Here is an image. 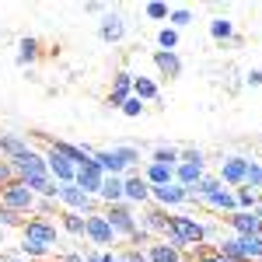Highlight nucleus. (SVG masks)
<instances>
[{
	"label": "nucleus",
	"mask_w": 262,
	"mask_h": 262,
	"mask_svg": "<svg viewBox=\"0 0 262 262\" xmlns=\"http://www.w3.org/2000/svg\"><path fill=\"white\" fill-rule=\"evenodd\" d=\"M150 161H154V164H168V168H175V164H179V147H158Z\"/></svg>",
	"instance_id": "obj_30"
},
{
	"label": "nucleus",
	"mask_w": 262,
	"mask_h": 262,
	"mask_svg": "<svg viewBox=\"0 0 262 262\" xmlns=\"http://www.w3.org/2000/svg\"><path fill=\"white\" fill-rule=\"evenodd\" d=\"M164 234H168V245H175V248H182V245H192V248H200L210 234H213V227H206V224H200L196 217H182V213H168V227H164Z\"/></svg>",
	"instance_id": "obj_1"
},
{
	"label": "nucleus",
	"mask_w": 262,
	"mask_h": 262,
	"mask_svg": "<svg viewBox=\"0 0 262 262\" xmlns=\"http://www.w3.org/2000/svg\"><path fill=\"white\" fill-rule=\"evenodd\" d=\"M185 25H192V11L189 7H175V11H168V28H185Z\"/></svg>",
	"instance_id": "obj_29"
},
{
	"label": "nucleus",
	"mask_w": 262,
	"mask_h": 262,
	"mask_svg": "<svg viewBox=\"0 0 262 262\" xmlns=\"http://www.w3.org/2000/svg\"><path fill=\"white\" fill-rule=\"evenodd\" d=\"M101 217L108 221V227L116 231V238H129L133 231H137V213H133V206L129 203H116V206H105L101 210Z\"/></svg>",
	"instance_id": "obj_4"
},
{
	"label": "nucleus",
	"mask_w": 262,
	"mask_h": 262,
	"mask_svg": "<svg viewBox=\"0 0 262 262\" xmlns=\"http://www.w3.org/2000/svg\"><path fill=\"white\" fill-rule=\"evenodd\" d=\"M101 182H105V171H101V164L91 158V161H84L81 168H77V175H74V185L81 189V192H88V196H98Z\"/></svg>",
	"instance_id": "obj_7"
},
{
	"label": "nucleus",
	"mask_w": 262,
	"mask_h": 262,
	"mask_svg": "<svg viewBox=\"0 0 262 262\" xmlns=\"http://www.w3.org/2000/svg\"><path fill=\"white\" fill-rule=\"evenodd\" d=\"M158 49L175 53V49H179V32H175V28H161V32H158Z\"/></svg>",
	"instance_id": "obj_33"
},
{
	"label": "nucleus",
	"mask_w": 262,
	"mask_h": 262,
	"mask_svg": "<svg viewBox=\"0 0 262 262\" xmlns=\"http://www.w3.org/2000/svg\"><path fill=\"white\" fill-rule=\"evenodd\" d=\"M32 147H28V140L25 137H18V133H0V158L4 161H18L21 154H28Z\"/></svg>",
	"instance_id": "obj_19"
},
{
	"label": "nucleus",
	"mask_w": 262,
	"mask_h": 262,
	"mask_svg": "<svg viewBox=\"0 0 262 262\" xmlns=\"http://www.w3.org/2000/svg\"><path fill=\"white\" fill-rule=\"evenodd\" d=\"M203 175H206V164H185V161L175 164V182H179L182 189H189V192L200 185Z\"/></svg>",
	"instance_id": "obj_20"
},
{
	"label": "nucleus",
	"mask_w": 262,
	"mask_h": 262,
	"mask_svg": "<svg viewBox=\"0 0 262 262\" xmlns=\"http://www.w3.org/2000/svg\"><path fill=\"white\" fill-rule=\"evenodd\" d=\"M49 147H53L56 154H63L74 168H81L84 161H91V158H95V150H91V147H77V143H67V140H53Z\"/></svg>",
	"instance_id": "obj_17"
},
{
	"label": "nucleus",
	"mask_w": 262,
	"mask_h": 262,
	"mask_svg": "<svg viewBox=\"0 0 262 262\" xmlns=\"http://www.w3.org/2000/svg\"><path fill=\"white\" fill-rule=\"evenodd\" d=\"M150 200H154V206H161V210H171V206L189 203V189H182L179 182H171V185H154V189H150Z\"/></svg>",
	"instance_id": "obj_9"
},
{
	"label": "nucleus",
	"mask_w": 262,
	"mask_h": 262,
	"mask_svg": "<svg viewBox=\"0 0 262 262\" xmlns=\"http://www.w3.org/2000/svg\"><path fill=\"white\" fill-rule=\"evenodd\" d=\"M21 213H14V210H7V206H0V227H21Z\"/></svg>",
	"instance_id": "obj_37"
},
{
	"label": "nucleus",
	"mask_w": 262,
	"mask_h": 262,
	"mask_svg": "<svg viewBox=\"0 0 262 262\" xmlns=\"http://www.w3.org/2000/svg\"><path fill=\"white\" fill-rule=\"evenodd\" d=\"M129 242H133V248H140V245H147V242H150V234H147V231H143L140 224H137V231L129 234Z\"/></svg>",
	"instance_id": "obj_43"
},
{
	"label": "nucleus",
	"mask_w": 262,
	"mask_h": 262,
	"mask_svg": "<svg viewBox=\"0 0 262 262\" xmlns=\"http://www.w3.org/2000/svg\"><path fill=\"white\" fill-rule=\"evenodd\" d=\"M0 262H18V259H0Z\"/></svg>",
	"instance_id": "obj_50"
},
{
	"label": "nucleus",
	"mask_w": 262,
	"mask_h": 262,
	"mask_svg": "<svg viewBox=\"0 0 262 262\" xmlns=\"http://www.w3.org/2000/svg\"><path fill=\"white\" fill-rule=\"evenodd\" d=\"M0 206H7V210H14V213H35V192L25 185V182H11V185H4L0 189Z\"/></svg>",
	"instance_id": "obj_2"
},
{
	"label": "nucleus",
	"mask_w": 262,
	"mask_h": 262,
	"mask_svg": "<svg viewBox=\"0 0 262 262\" xmlns=\"http://www.w3.org/2000/svg\"><path fill=\"white\" fill-rule=\"evenodd\" d=\"M95 161L101 164V171H105V175H119V179H126V171H129V168H126V161L119 158V150H116V147L95 150Z\"/></svg>",
	"instance_id": "obj_18"
},
{
	"label": "nucleus",
	"mask_w": 262,
	"mask_h": 262,
	"mask_svg": "<svg viewBox=\"0 0 262 262\" xmlns=\"http://www.w3.org/2000/svg\"><path fill=\"white\" fill-rule=\"evenodd\" d=\"M21 242L53 248V245H56V224H49L46 217H28V221L21 224Z\"/></svg>",
	"instance_id": "obj_3"
},
{
	"label": "nucleus",
	"mask_w": 262,
	"mask_h": 262,
	"mask_svg": "<svg viewBox=\"0 0 262 262\" xmlns=\"http://www.w3.org/2000/svg\"><path fill=\"white\" fill-rule=\"evenodd\" d=\"M234 203H238V210H255L259 192H255V189H248V185H238V189H234Z\"/></svg>",
	"instance_id": "obj_28"
},
{
	"label": "nucleus",
	"mask_w": 262,
	"mask_h": 262,
	"mask_svg": "<svg viewBox=\"0 0 262 262\" xmlns=\"http://www.w3.org/2000/svg\"><path fill=\"white\" fill-rule=\"evenodd\" d=\"M60 262H84V259H81V255H63Z\"/></svg>",
	"instance_id": "obj_48"
},
{
	"label": "nucleus",
	"mask_w": 262,
	"mask_h": 262,
	"mask_svg": "<svg viewBox=\"0 0 262 262\" xmlns=\"http://www.w3.org/2000/svg\"><path fill=\"white\" fill-rule=\"evenodd\" d=\"M116 150H119V158L126 161V168H129V171H133V168L140 164V150H137V147H129V143H119Z\"/></svg>",
	"instance_id": "obj_34"
},
{
	"label": "nucleus",
	"mask_w": 262,
	"mask_h": 262,
	"mask_svg": "<svg viewBox=\"0 0 262 262\" xmlns=\"http://www.w3.org/2000/svg\"><path fill=\"white\" fill-rule=\"evenodd\" d=\"M122 200L129 203V206H140V203H147V200H150V185L143 182L140 168L126 171V182H122Z\"/></svg>",
	"instance_id": "obj_8"
},
{
	"label": "nucleus",
	"mask_w": 262,
	"mask_h": 262,
	"mask_svg": "<svg viewBox=\"0 0 262 262\" xmlns=\"http://www.w3.org/2000/svg\"><path fill=\"white\" fill-rule=\"evenodd\" d=\"M179 161H185V164H206V158H203L200 147H182V150H179Z\"/></svg>",
	"instance_id": "obj_36"
},
{
	"label": "nucleus",
	"mask_w": 262,
	"mask_h": 262,
	"mask_svg": "<svg viewBox=\"0 0 262 262\" xmlns=\"http://www.w3.org/2000/svg\"><path fill=\"white\" fill-rule=\"evenodd\" d=\"M42 56V46L35 35H25V39H18V63L21 67H32V63Z\"/></svg>",
	"instance_id": "obj_24"
},
{
	"label": "nucleus",
	"mask_w": 262,
	"mask_h": 262,
	"mask_svg": "<svg viewBox=\"0 0 262 262\" xmlns=\"http://www.w3.org/2000/svg\"><path fill=\"white\" fill-rule=\"evenodd\" d=\"M133 98L158 101V98H161V91H158V84L150 81V77H133Z\"/></svg>",
	"instance_id": "obj_26"
},
{
	"label": "nucleus",
	"mask_w": 262,
	"mask_h": 262,
	"mask_svg": "<svg viewBox=\"0 0 262 262\" xmlns=\"http://www.w3.org/2000/svg\"><path fill=\"white\" fill-rule=\"evenodd\" d=\"M119 262H147V252H140V248H126L119 255Z\"/></svg>",
	"instance_id": "obj_42"
},
{
	"label": "nucleus",
	"mask_w": 262,
	"mask_h": 262,
	"mask_svg": "<svg viewBox=\"0 0 262 262\" xmlns=\"http://www.w3.org/2000/svg\"><path fill=\"white\" fill-rule=\"evenodd\" d=\"M56 203H60V200H49V196H35V213H39V217H49V213L56 210Z\"/></svg>",
	"instance_id": "obj_38"
},
{
	"label": "nucleus",
	"mask_w": 262,
	"mask_h": 262,
	"mask_svg": "<svg viewBox=\"0 0 262 262\" xmlns=\"http://www.w3.org/2000/svg\"><path fill=\"white\" fill-rule=\"evenodd\" d=\"M164 227H168V210L150 206V210L143 213V231H147V234H164Z\"/></svg>",
	"instance_id": "obj_25"
},
{
	"label": "nucleus",
	"mask_w": 262,
	"mask_h": 262,
	"mask_svg": "<svg viewBox=\"0 0 262 262\" xmlns=\"http://www.w3.org/2000/svg\"><path fill=\"white\" fill-rule=\"evenodd\" d=\"M196 262H227V259H224V255H217V248H213V252H200V255H196Z\"/></svg>",
	"instance_id": "obj_45"
},
{
	"label": "nucleus",
	"mask_w": 262,
	"mask_h": 262,
	"mask_svg": "<svg viewBox=\"0 0 262 262\" xmlns=\"http://www.w3.org/2000/svg\"><path fill=\"white\" fill-rule=\"evenodd\" d=\"M14 179H18V175H14V164L0 158V189H4V185H11Z\"/></svg>",
	"instance_id": "obj_40"
},
{
	"label": "nucleus",
	"mask_w": 262,
	"mask_h": 262,
	"mask_svg": "<svg viewBox=\"0 0 262 262\" xmlns=\"http://www.w3.org/2000/svg\"><path fill=\"white\" fill-rule=\"evenodd\" d=\"M245 171H248V158L231 154V158H224V161H221L217 179H221V185H227V189H238V185H245Z\"/></svg>",
	"instance_id": "obj_6"
},
{
	"label": "nucleus",
	"mask_w": 262,
	"mask_h": 262,
	"mask_svg": "<svg viewBox=\"0 0 262 262\" xmlns=\"http://www.w3.org/2000/svg\"><path fill=\"white\" fill-rule=\"evenodd\" d=\"M147 262H182V248L168 242H154L147 245Z\"/></svg>",
	"instance_id": "obj_23"
},
{
	"label": "nucleus",
	"mask_w": 262,
	"mask_h": 262,
	"mask_svg": "<svg viewBox=\"0 0 262 262\" xmlns=\"http://www.w3.org/2000/svg\"><path fill=\"white\" fill-rule=\"evenodd\" d=\"M245 185L262 192V164L259 161H248V171H245Z\"/></svg>",
	"instance_id": "obj_32"
},
{
	"label": "nucleus",
	"mask_w": 262,
	"mask_h": 262,
	"mask_svg": "<svg viewBox=\"0 0 262 262\" xmlns=\"http://www.w3.org/2000/svg\"><path fill=\"white\" fill-rule=\"evenodd\" d=\"M245 84H248V88H262V70H248V74H245Z\"/></svg>",
	"instance_id": "obj_44"
},
{
	"label": "nucleus",
	"mask_w": 262,
	"mask_h": 262,
	"mask_svg": "<svg viewBox=\"0 0 262 262\" xmlns=\"http://www.w3.org/2000/svg\"><path fill=\"white\" fill-rule=\"evenodd\" d=\"M84 262H105V255H84Z\"/></svg>",
	"instance_id": "obj_47"
},
{
	"label": "nucleus",
	"mask_w": 262,
	"mask_h": 262,
	"mask_svg": "<svg viewBox=\"0 0 262 262\" xmlns=\"http://www.w3.org/2000/svg\"><path fill=\"white\" fill-rule=\"evenodd\" d=\"M84 234L95 245H112L116 242V231L108 227V221H105L101 213H88V217H84Z\"/></svg>",
	"instance_id": "obj_13"
},
{
	"label": "nucleus",
	"mask_w": 262,
	"mask_h": 262,
	"mask_svg": "<svg viewBox=\"0 0 262 262\" xmlns=\"http://www.w3.org/2000/svg\"><path fill=\"white\" fill-rule=\"evenodd\" d=\"M46 168H49V179L56 182V185H70V182H74V175H77V168L67 161L63 154H56L53 147L46 150Z\"/></svg>",
	"instance_id": "obj_10"
},
{
	"label": "nucleus",
	"mask_w": 262,
	"mask_h": 262,
	"mask_svg": "<svg viewBox=\"0 0 262 262\" xmlns=\"http://www.w3.org/2000/svg\"><path fill=\"white\" fill-rule=\"evenodd\" d=\"M143 14H147L150 21H164V18H168V4H161V0H150V4L143 7Z\"/></svg>",
	"instance_id": "obj_35"
},
{
	"label": "nucleus",
	"mask_w": 262,
	"mask_h": 262,
	"mask_svg": "<svg viewBox=\"0 0 262 262\" xmlns=\"http://www.w3.org/2000/svg\"><path fill=\"white\" fill-rule=\"evenodd\" d=\"M122 182L119 175H105V182H101V189H98V200L105 203V206H116V203H126L122 200Z\"/></svg>",
	"instance_id": "obj_22"
},
{
	"label": "nucleus",
	"mask_w": 262,
	"mask_h": 262,
	"mask_svg": "<svg viewBox=\"0 0 262 262\" xmlns=\"http://www.w3.org/2000/svg\"><path fill=\"white\" fill-rule=\"evenodd\" d=\"M105 262H119V259H112V255H105Z\"/></svg>",
	"instance_id": "obj_49"
},
{
	"label": "nucleus",
	"mask_w": 262,
	"mask_h": 262,
	"mask_svg": "<svg viewBox=\"0 0 262 262\" xmlns=\"http://www.w3.org/2000/svg\"><path fill=\"white\" fill-rule=\"evenodd\" d=\"M21 252H25L28 259H46V255H49V248H42V245H32V242H21Z\"/></svg>",
	"instance_id": "obj_39"
},
{
	"label": "nucleus",
	"mask_w": 262,
	"mask_h": 262,
	"mask_svg": "<svg viewBox=\"0 0 262 262\" xmlns=\"http://www.w3.org/2000/svg\"><path fill=\"white\" fill-rule=\"evenodd\" d=\"M210 35H213L217 42L234 39V21H227V18H213V21H210Z\"/></svg>",
	"instance_id": "obj_27"
},
{
	"label": "nucleus",
	"mask_w": 262,
	"mask_h": 262,
	"mask_svg": "<svg viewBox=\"0 0 262 262\" xmlns=\"http://www.w3.org/2000/svg\"><path fill=\"white\" fill-rule=\"evenodd\" d=\"M143 182L154 189V185H171L175 182V168H168V164H154V161H147V168L140 171Z\"/></svg>",
	"instance_id": "obj_21"
},
{
	"label": "nucleus",
	"mask_w": 262,
	"mask_h": 262,
	"mask_svg": "<svg viewBox=\"0 0 262 262\" xmlns=\"http://www.w3.org/2000/svg\"><path fill=\"white\" fill-rule=\"evenodd\" d=\"M227 224H231L234 238H252V234H262V221L252 213V210H234V213L227 217Z\"/></svg>",
	"instance_id": "obj_12"
},
{
	"label": "nucleus",
	"mask_w": 262,
	"mask_h": 262,
	"mask_svg": "<svg viewBox=\"0 0 262 262\" xmlns=\"http://www.w3.org/2000/svg\"><path fill=\"white\" fill-rule=\"evenodd\" d=\"M252 213H255V217L262 221V192H259V203H255V210H252Z\"/></svg>",
	"instance_id": "obj_46"
},
{
	"label": "nucleus",
	"mask_w": 262,
	"mask_h": 262,
	"mask_svg": "<svg viewBox=\"0 0 262 262\" xmlns=\"http://www.w3.org/2000/svg\"><path fill=\"white\" fill-rule=\"evenodd\" d=\"M210 210H224V213H234L238 210V203H234V189H227V185H217V189H210L206 196H200Z\"/></svg>",
	"instance_id": "obj_15"
},
{
	"label": "nucleus",
	"mask_w": 262,
	"mask_h": 262,
	"mask_svg": "<svg viewBox=\"0 0 262 262\" xmlns=\"http://www.w3.org/2000/svg\"><path fill=\"white\" fill-rule=\"evenodd\" d=\"M133 98V74L129 70H119L112 77V91H108V105L112 108H122V101Z\"/></svg>",
	"instance_id": "obj_14"
},
{
	"label": "nucleus",
	"mask_w": 262,
	"mask_h": 262,
	"mask_svg": "<svg viewBox=\"0 0 262 262\" xmlns=\"http://www.w3.org/2000/svg\"><path fill=\"white\" fill-rule=\"evenodd\" d=\"M154 67H158V74H161V77H168V81L182 77V56H179V53L154 49Z\"/></svg>",
	"instance_id": "obj_16"
},
{
	"label": "nucleus",
	"mask_w": 262,
	"mask_h": 262,
	"mask_svg": "<svg viewBox=\"0 0 262 262\" xmlns=\"http://www.w3.org/2000/svg\"><path fill=\"white\" fill-rule=\"evenodd\" d=\"M98 39L108 42V46H116V42L126 39V21H122L119 11H108V14H101L98 21Z\"/></svg>",
	"instance_id": "obj_11"
},
{
	"label": "nucleus",
	"mask_w": 262,
	"mask_h": 262,
	"mask_svg": "<svg viewBox=\"0 0 262 262\" xmlns=\"http://www.w3.org/2000/svg\"><path fill=\"white\" fill-rule=\"evenodd\" d=\"M60 217H63V231H70V234H84V213L67 210V213H60Z\"/></svg>",
	"instance_id": "obj_31"
},
{
	"label": "nucleus",
	"mask_w": 262,
	"mask_h": 262,
	"mask_svg": "<svg viewBox=\"0 0 262 262\" xmlns=\"http://www.w3.org/2000/svg\"><path fill=\"white\" fill-rule=\"evenodd\" d=\"M122 112H126L129 119H137V116H143V101L140 98H126L122 101Z\"/></svg>",
	"instance_id": "obj_41"
},
{
	"label": "nucleus",
	"mask_w": 262,
	"mask_h": 262,
	"mask_svg": "<svg viewBox=\"0 0 262 262\" xmlns=\"http://www.w3.org/2000/svg\"><path fill=\"white\" fill-rule=\"evenodd\" d=\"M56 200H60L67 210H74V213H84V217H88V213H98V210H95V206H98V196H88V192H81L74 182H70V185H60Z\"/></svg>",
	"instance_id": "obj_5"
}]
</instances>
